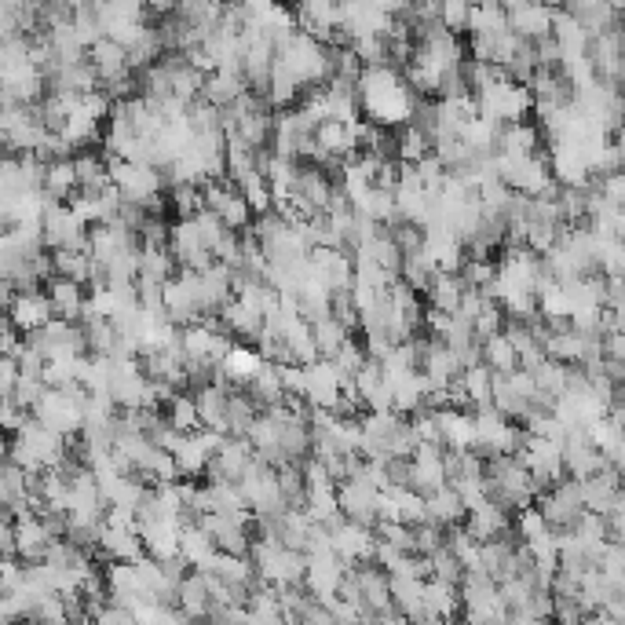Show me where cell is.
Returning <instances> with one entry per match:
<instances>
[{"instance_id": "1", "label": "cell", "mask_w": 625, "mask_h": 625, "mask_svg": "<svg viewBox=\"0 0 625 625\" xmlns=\"http://www.w3.org/2000/svg\"><path fill=\"white\" fill-rule=\"evenodd\" d=\"M359 99L366 121L381 128H395V132L410 125L417 106V92L410 88L399 66H370L359 81Z\"/></svg>"}, {"instance_id": "2", "label": "cell", "mask_w": 625, "mask_h": 625, "mask_svg": "<svg viewBox=\"0 0 625 625\" xmlns=\"http://www.w3.org/2000/svg\"><path fill=\"white\" fill-rule=\"evenodd\" d=\"M110 180L121 194H125V202H150V198H158L165 191V172L154 169V165H132V161H110Z\"/></svg>"}, {"instance_id": "3", "label": "cell", "mask_w": 625, "mask_h": 625, "mask_svg": "<svg viewBox=\"0 0 625 625\" xmlns=\"http://www.w3.org/2000/svg\"><path fill=\"white\" fill-rule=\"evenodd\" d=\"M337 501L348 523H359V527H377L381 523V490H373L370 483L351 479L337 490Z\"/></svg>"}, {"instance_id": "4", "label": "cell", "mask_w": 625, "mask_h": 625, "mask_svg": "<svg viewBox=\"0 0 625 625\" xmlns=\"http://www.w3.org/2000/svg\"><path fill=\"white\" fill-rule=\"evenodd\" d=\"M4 311H8V322L19 329L22 337H33V333H41L48 322H55L52 297L41 293V289H33V293H19V297L11 300Z\"/></svg>"}, {"instance_id": "5", "label": "cell", "mask_w": 625, "mask_h": 625, "mask_svg": "<svg viewBox=\"0 0 625 625\" xmlns=\"http://www.w3.org/2000/svg\"><path fill=\"white\" fill-rule=\"evenodd\" d=\"M344 377H340V370L333 366L329 359L315 362V366H308V395H304V403L311 406V410H337L340 399H344Z\"/></svg>"}, {"instance_id": "6", "label": "cell", "mask_w": 625, "mask_h": 625, "mask_svg": "<svg viewBox=\"0 0 625 625\" xmlns=\"http://www.w3.org/2000/svg\"><path fill=\"white\" fill-rule=\"evenodd\" d=\"M256 450L249 439H227L220 446V454L212 457L209 465V483H242V476L253 468Z\"/></svg>"}, {"instance_id": "7", "label": "cell", "mask_w": 625, "mask_h": 625, "mask_svg": "<svg viewBox=\"0 0 625 625\" xmlns=\"http://www.w3.org/2000/svg\"><path fill=\"white\" fill-rule=\"evenodd\" d=\"M377 530L373 527H359V523H340L333 530V552L348 567H359V563H373V552H377Z\"/></svg>"}, {"instance_id": "8", "label": "cell", "mask_w": 625, "mask_h": 625, "mask_svg": "<svg viewBox=\"0 0 625 625\" xmlns=\"http://www.w3.org/2000/svg\"><path fill=\"white\" fill-rule=\"evenodd\" d=\"M99 556H103L106 563H139V560H147V545L139 538V530H121V527L103 523Z\"/></svg>"}, {"instance_id": "9", "label": "cell", "mask_w": 625, "mask_h": 625, "mask_svg": "<svg viewBox=\"0 0 625 625\" xmlns=\"http://www.w3.org/2000/svg\"><path fill=\"white\" fill-rule=\"evenodd\" d=\"M505 11H509V30L520 33L523 41H541L552 33L556 11L545 4H505Z\"/></svg>"}, {"instance_id": "10", "label": "cell", "mask_w": 625, "mask_h": 625, "mask_svg": "<svg viewBox=\"0 0 625 625\" xmlns=\"http://www.w3.org/2000/svg\"><path fill=\"white\" fill-rule=\"evenodd\" d=\"M139 538L147 545L150 560L165 563V560H172V556H180L183 527H180V520H154L139 527Z\"/></svg>"}, {"instance_id": "11", "label": "cell", "mask_w": 625, "mask_h": 625, "mask_svg": "<svg viewBox=\"0 0 625 625\" xmlns=\"http://www.w3.org/2000/svg\"><path fill=\"white\" fill-rule=\"evenodd\" d=\"M509 527H512V516L501 509L498 501H483L479 509L468 512V523H465V530L479 541V545L505 538V534H509Z\"/></svg>"}, {"instance_id": "12", "label": "cell", "mask_w": 625, "mask_h": 625, "mask_svg": "<svg viewBox=\"0 0 625 625\" xmlns=\"http://www.w3.org/2000/svg\"><path fill=\"white\" fill-rule=\"evenodd\" d=\"M424 585L417 578H403V574H392V604L399 611V618L410 625H421L428 618V604H424Z\"/></svg>"}, {"instance_id": "13", "label": "cell", "mask_w": 625, "mask_h": 625, "mask_svg": "<svg viewBox=\"0 0 625 625\" xmlns=\"http://www.w3.org/2000/svg\"><path fill=\"white\" fill-rule=\"evenodd\" d=\"M424 501H428V523H435V527L454 530L468 523V505L461 501V494H457L454 487L435 490V494H428Z\"/></svg>"}, {"instance_id": "14", "label": "cell", "mask_w": 625, "mask_h": 625, "mask_svg": "<svg viewBox=\"0 0 625 625\" xmlns=\"http://www.w3.org/2000/svg\"><path fill=\"white\" fill-rule=\"evenodd\" d=\"M48 297H52L55 318H63V322H85L88 315L85 286H77L70 278H55L52 286H48Z\"/></svg>"}, {"instance_id": "15", "label": "cell", "mask_w": 625, "mask_h": 625, "mask_svg": "<svg viewBox=\"0 0 625 625\" xmlns=\"http://www.w3.org/2000/svg\"><path fill=\"white\" fill-rule=\"evenodd\" d=\"M446 450H476V414L472 410H439Z\"/></svg>"}, {"instance_id": "16", "label": "cell", "mask_w": 625, "mask_h": 625, "mask_svg": "<svg viewBox=\"0 0 625 625\" xmlns=\"http://www.w3.org/2000/svg\"><path fill=\"white\" fill-rule=\"evenodd\" d=\"M180 611L191 622H205L212 615V593H209V574L191 571L187 582L180 585Z\"/></svg>"}, {"instance_id": "17", "label": "cell", "mask_w": 625, "mask_h": 625, "mask_svg": "<svg viewBox=\"0 0 625 625\" xmlns=\"http://www.w3.org/2000/svg\"><path fill=\"white\" fill-rule=\"evenodd\" d=\"M88 59L99 70V85H110V81H121V77L132 74L128 70V52L117 41H110V37H103L96 48H88Z\"/></svg>"}, {"instance_id": "18", "label": "cell", "mask_w": 625, "mask_h": 625, "mask_svg": "<svg viewBox=\"0 0 625 625\" xmlns=\"http://www.w3.org/2000/svg\"><path fill=\"white\" fill-rule=\"evenodd\" d=\"M227 399H231V392L220 388V384H205V388L194 392V403H198V414H202V428L227 435Z\"/></svg>"}, {"instance_id": "19", "label": "cell", "mask_w": 625, "mask_h": 625, "mask_svg": "<svg viewBox=\"0 0 625 625\" xmlns=\"http://www.w3.org/2000/svg\"><path fill=\"white\" fill-rule=\"evenodd\" d=\"M424 604H428V618H443V622H454L465 604H461V585H446V582H428L424 585Z\"/></svg>"}, {"instance_id": "20", "label": "cell", "mask_w": 625, "mask_h": 625, "mask_svg": "<svg viewBox=\"0 0 625 625\" xmlns=\"http://www.w3.org/2000/svg\"><path fill=\"white\" fill-rule=\"evenodd\" d=\"M245 392L253 395L256 403H260V410H271V406L286 403V384H282V366H271V362H264V370L256 373L253 381H249V388Z\"/></svg>"}, {"instance_id": "21", "label": "cell", "mask_w": 625, "mask_h": 625, "mask_svg": "<svg viewBox=\"0 0 625 625\" xmlns=\"http://www.w3.org/2000/svg\"><path fill=\"white\" fill-rule=\"evenodd\" d=\"M498 154H509V158H534V154H538V128L527 125V121H520V125H501Z\"/></svg>"}, {"instance_id": "22", "label": "cell", "mask_w": 625, "mask_h": 625, "mask_svg": "<svg viewBox=\"0 0 625 625\" xmlns=\"http://www.w3.org/2000/svg\"><path fill=\"white\" fill-rule=\"evenodd\" d=\"M465 293H468V286L461 282V275H446V271H439V278H435L432 289H428V308L443 311V315H457Z\"/></svg>"}, {"instance_id": "23", "label": "cell", "mask_w": 625, "mask_h": 625, "mask_svg": "<svg viewBox=\"0 0 625 625\" xmlns=\"http://www.w3.org/2000/svg\"><path fill=\"white\" fill-rule=\"evenodd\" d=\"M85 337H88V355H99V359H114L117 355V344H121V333L110 318H96L88 315L85 322Z\"/></svg>"}, {"instance_id": "24", "label": "cell", "mask_w": 625, "mask_h": 625, "mask_svg": "<svg viewBox=\"0 0 625 625\" xmlns=\"http://www.w3.org/2000/svg\"><path fill=\"white\" fill-rule=\"evenodd\" d=\"M55 260V278H70L77 286H92V271H96V260L92 253H81V249H59L52 253Z\"/></svg>"}, {"instance_id": "25", "label": "cell", "mask_w": 625, "mask_h": 625, "mask_svg": "<svg viewBox=\"0 0 625 625\" xmlns=\"http://www.w3.org/2000/svg\"><path fill=\"white\" fill-rule=\"evenodd\" d=\"M432 154H435L432 139L424 136L421 128L403 125L399 132H395V158L403 161V165H421V161L432 158Z\"/></svg>"}, {"instance_id": "26", "label": "cell", "mask_w": 625, "mask_h": 625, "mask_svg": "<svg viewBox=\"0 0 625 625\" xmlns=\"http://www.w3.org/2000/svg\"><path fill=\"white\" fill-rule=\"evenodd\" d=\"M77 191H81V183H77L74 161H52V165H48V176H44V194L66 205Z\"/></svg>"}, {"instance_id": "27", "label": "cell", "mask_w": 625, "mask_h": 625, "mask_svg": "<svg viewBox=\"0 0 625 625\" xmlns=\"http://www.w3.org/2000/svg\"><path fill=\"white\" fill-rule=\"evenodd\" d=\"M249 92V85H245V77H238V74H216L205 81V99H209L212 106H220V110H231L238 99Z\"/></svg>"}, {"instance_id": "28", "label": "cell", "mask_w": 625, "mask_h": 625, "mask_svg": "<svg viewBox=\"0 0 625 625\" xmlns=\"http://www.w3.org/2000/svg\"><path fill=\"white\" fill-rule=\"evenodd\" d=\"M483 366H490L498 377H512V373L520 370V355H516L512 340L505 337V333L483 340Z\"/></svg>"}, {"instance_id": "29", "label": "cell", "mask_w": 625, "mask_h": 625, "mask_svg": "<svg viewBox=\"0 0 625 625\" xmlns=\"http://www.w3.org/2000/svg\"><path fill=\"white\" fill-rule=\"evenodd\" d=\"M406 282V286L414 289V293H428L432 289V282L439 278V267H435V260L424 249H417V253L403 256V275H399Z\"/></svg>"}, {"instance_id": "30", "label": "cell", "mask_w": 625, "mask_h": 625, "mask_svg": "<svg viewBox=\"0 0 625 625\" xmlns=\"http://www.w3.org/2000/svg\"><path fill=\"white\" fill-rule=\"evenodd\" d=\"M176 465H180V479H202L209 476V465H212V454L198 443V435H187V443L183 450L176 454Z\"/></svg>"}, {"instance_id": "31", "label": "cell", "mask_w": 625, "mask_h": 625, "mask_svg": "<svg viewBox=\"0 0 625 625\" xmlns=\"http://www.w3.org/2000/svg\"><path fill=\"white\" fill-rule=\"evenodd\" d=\"M165 414H169V421H172V428H176V432H183V435L202 432V414H198V403H194L191 392L176 395Z\"/></svg>"}, {"instance_id": "32", "label": "cell", "mask_w": 625, "mask_h": 625, "mask_svg": "<svg viewBox=\"0 0 625 625\" xmlns=\"http://www.w3.org/2000/svg\"><path fill=\"white\" fill-rule=\"evenodd\" d=\"M311 329H315V344H318V351H322V359H337V351L351 340V329L340 326L337 318H322V322H315Z\"/></svg>"}, {"instance_id": "33", "label": "cell", "mask_w": 625, "mask_h": 625, "mask_svg": "<svg viewBox=\"0 0 625 625\" xmlns=\"http://www.w3.org/2000/svg\"><path fill=\"white\" fill-rule=\"evenodd\" d=\"M212 501V512H223V516H234V512H245L249 501H245L242 487L238 483H205Z\"/></svg>"}, {"instance_id": "34", "label": "cell", "mask_w": 625, "mask_h": 625, "mask_svg": "<svg viewBox=\"0 0 625 625\" xmlns=\"http://www.w3.org/2000/svg\"><path fill=\"white\" fill-rule=\"evenodd\" d=\"M432 560V578L435 582H446V585H461L465 582V563L457 560L454 552L443 549V552H435V556H428Z\"/></svg>"}, {"instance_id": "35", "label": "cell", "mask_w": 625, "mask_h": 625, "mask_svg": "<svg viewBox=\"0 0 625 625\" xmlns=\"http://www.w3.org/2000/svg\"><path fill=\"white\" fill-rule=\"evenodd\" d=\"M377 538L388 541V545H395V549L410 552V556H417V534L414 527H406V523H392V520H381L377 523Z\"/></svg>"}, {"instance_id": "36", "label": "cell", "mask_w": 625, "mask_h": 625, "mask_svg": "<svg viewBox=\"0 0 625 625\" xmlns=\"http://www.w3.org/2000/svg\"><path fill=\"white\" fill-rule=\"evenodd\" d=\"M468 19H472V4H465V0H446V4H439V22H443V30L450 33H468Z\"/></svg>"}, {"instance_id": "37", "label": "cell", "mask_w": 625, "mask_h": 625, "mask_svg": "<svg viewBox=\"0 0 625 625\" xmlns=\"http://www.w3.org/2000/svg\"><path fill=\"white\" fill-rule=\"evenodd\" d=\"M333 318H337L340 326H348V329H359L362 326V311H359V304H355V297H351V293H333Z\"/></svg>"}, {"instance_id": "38", "label": "cell", "mask_w": 625, "mask_h": 625, "mask_svg": "<svg viewBox=\"0 0 625 625\" xmlns=\"http://www.w3.org/2000/svg\"><path fill=\"white\" fill-rule=\"evenodd\" d=\"M30 410H22L19 403H15V399H4V410H0V421H4V432L8 435H15L22 428V424L30 421Z\"/></svg>"}, {"instance_id": "39", "label": "cell", "mask_w": 625, "mask_h": 625, "mask_svg": "<svg viewBox=\"0 0 625 625\" xmlns=\"http://www.w3.org/2000/svg\"><path fill=\"white\" fill-rule=\"evenodd\" d=\"M388 479H392V487H410L414 483V461H388Z\"/></svg>"}]
</instances>
